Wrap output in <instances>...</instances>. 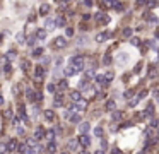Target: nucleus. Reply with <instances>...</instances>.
Here are the masks:
<instances>
[{
    "mask_svg": "<svg viewBox=\"0 0 159 154\" xmlns=\"http://www.w3.org/2000/svg\"><path fill=\"white\" fill-rule=\"evenodd\" d=\"M70 65H72V67H75V69H77V72H80V70L84 69V57H80V55L72 57V58H70Z\"/></svg>",
    "mask_w": 159,
    "mask_h": 154,
    "instance_id": "nucleus-1",
    "label": "nucleus"
},
{
    "mask_svg": "<svg viewBox=\"0 0 159 154\" xmlns=\"http://www.w3.org/2000/svg\"><path fill=\"white\" fill-rule=\"evenodd\" d=\"M128 53H125V51H120L116 57H115V63L116 65H127V62H128Z\"/></svg>",
    "mask_w": 159,
    "mask_h": 154,
    "instance_id": "nucleus-2",
    "label": "nucleus"
},
{
    "mask_svg": "<svg viewBox=\"0 0 159 154\" xmlns=\"http://www.w3.org/2000/svg\"><path fill=\"white\" fill-rule=\"evenodd\" d=\"M55 26H57V21H53L51 17H46V19H45V29H46V31H53Z\"/></svg>",
    "mask_w": 159,
    "mask_h": 154,
    "instance_id": "nucleus-3",
    "label": "nucleus"
},
{
    "mask_svg": "<svg viewBox=\"0 0 159 154\" xmlns=\"http://www.w3.org/2000/svg\"><path fill=\"white\" fill-rule=\"evenodd\" d=\"M55 46H57V48H65V46H67V38L58 36V38L55 39Z\"/></svg>",
    "mask_w": 159,
    "mask_h": 154,
    "instance_id": "nucleus-4",
    "label": "nucleus"
},
{
    "mask_svg": "<svg viewBox=\"0 0 159 154\" xmlns=\"http://www.w3.org/2000/svg\"><path fill=\"white\" fill-rule=\"evenodd\" d=\"M79 142H80V146H82V147H87V146L91 144V137H89L87 134H82V135H80V139H79Z\"/></svg>",
    "mask_w": 159,
    "mask_h": 154,
    "instance_id": "nucleus-5",
    "label": "nucleus"
},
{
    "mask_svg": "<svg viewBox=\"0 0 159 154\" xmlns=\"http://www.w3.org/2000/svg\"><path fill=\"white\" fill-rule=\"evenodd\" d=\"M96 21H98L99 24L106 26V24L110 22V17H108V15H104V14H98V15H96Z\"/></svg>",
    "mask_w": 159,
    "mask_h": 154,
    "instance_id": "nucleus-6",
    "label": "nucleus"
},
{
    "mask_svg": "<svg viewBox=\"0 0 159 154\" xmlns=\"http://www.w3.org/2000/svg\"><path fill=\"white\" fill-rule=\"evenodd\" d=\"M43 75H45V69H43L41 65L34 67V77H36V79H41Z\"/></svg>",
    "mask_w": 159,
    "mask_h": 154,
    "instance_id": "nucleus-7",
    "label": "nucleus"
},
{
    "mask_svg": "<svg viewBox=\"0 0 159 154\" xmlns=\"http://www.w3.org/2000/svg\"><path fill=\"white\" fill-rule=\"evenodd\" d=\"M17 147H19V146H17V141H15V139H10V141L7 142V149H9V153H10V151H17Z\"/></svg>",
    "mask_w": 159,
    "mask_h": 154,
    "instance_id": "nucleus-8",
    "label": "nucleus"
},
{
    "mask_svg": "<svg viewBox=\"0 0 159 154\" xmlns=\"http://www.w3.org/2000/svg\"><path fill=\"white\" fill-rule=\"evenodd\" d=\"M122 118H123V113H122V111H118V110H115V111H113V115H111V120L116 123V122H120Z\"/></svg>",
    "mask_w": 159,
    "mask_h": 154,
    "instance_id": "nucleus-9",
    "label": "nucleus"
},
{
    "mask_svg": "<svg viewBox=\"0 0 159 154\" xmlns=\"http://www.w3.org/2000/svg\"><path fill=\"white\" fill-rule=\"evenodd\" d=\"M106 110H108V111H111V113L116 110V103H115V99H110V101H106Z\"/></svg>",
    "mask_w": 159,
    "mask_h": 154,
    "instance_id": "nucleus-10",
    "label": "nucleus"
},
{
    "mask_svg": "<svg viewBox=\"0 0 159 154\" xmlns=\"http://www.w3.org/2000/svg\"><path fill=\"white\" fill-rule=\"evenodd\" d=\"M46 34H48V31L43 27V29H38V33H36V38H38V39H46Z\"/></svg>",
    "mask_w": 159,
    "mask_h": 154,
    "instance_id": "nucleus-11",
    "label": "nucleus"
},
{
    "mask_svg": "<svg viewBox=\"0 0 159 154\" xmlns=\"http://www.w3.org/2000/svg\"><path fill=\"white\" fill-rule=\"evenodd\" d=\"M70 99H72L74 103H77L79 99H82V96H80V93H79V91H72V93H70Z\"/></svg>",
    "mask_w": 159,
    "mask_h": 154,
    "instance_id": "nucleus-12",
    "label": "nucleus"
},
{
    "mask_svg": "<svg viewBox=\"0 0 159 154\" xmlns=\"http://www.w3.org/2000/svg\"><path fill=\"white\" fill-rule=\"evenodd\" d=\"M75 106H77V110H86L87 108V101L86 99H79L77 103H74Z\"/></svg>",
    "mask_w": 159,
    "mask_h": 154,
    "instance_id": "nucleus-13",
    "label": "nucleus"
},
{
    "mask_svg": "<svg viewBox=\"0 0 159 154\" xmlns=\"http://www.w3.org/2000/svg\"><path fill=\"white\" fill-rule=\"evenodd\" d=\"M45 118H46L48 122H53V120H55V113H53V110H45Z\"/></svg>",
    "mask_w": 159,
    "mask_h": 154,
    "instance_id": "nucleus-14",
    "label": "nucleus"
},
{
    "mask_svg": "<svg viewBox=\"0 0 159 154\" xmlns=\"http://www.w3.org/2000/svg\"><path fill=\"white\" fill-rule=\"evenodd\" d=\"M89 129H91V125H89V123H86V122L79 125V132H80V134H87V132H89Z\"/></svg>",
    "mask_w": 159,
    "mask_h": 154,
    "instance_id": "nucleus-15",
    "label": "nucleus"
},
{
    "mask_svg": "<svg viewBox=\"0 0 159 154\" xmlns=\"http://www.w3.org/2000/svg\"><path fill=\"white\" fill-rule=\"evenodd\" d=\"M108 38H110V34H108V33H101V34H98V36H96V41H98V43H103V41H106Z\"/></svg>",
    "mask_w": 159,
    "mask_h": 154,
    "instance_id": "nucleus-16",
    "label": "nucleus"
},
{
    "mask_svg": "<svg viewBox=\"0 0 159 154\" xmlns=\"http://www.w3.org/2000/svg\"><path fill=\"white\" fill-rule=\"evenodd\" d=\"M108 79H106V75H96V82L98 84H103V86H106L108 82H106Z\"/></svg>",
    "mask_w": 159,
    "mask_h": 154,
    "instance_id": "nucleus-17",
    "label": "nucleus"
},
{
    "mask_svg": "<svg viewBox=\"0 0 159 154\" xmlns=\"http://www.w3.org/2000/svg\"><path fill=\"white\" fill-rule=\"evenodd\" d=\"M45 135H46V134L43 132V129H38V130L34 132V139H36V141H39V139H43Z\"/></svg>",
    "mask_w": 159,
    "mask_h": 154,
    "instance_id": "nucleus-18",
    "label": "nucleus"
},
{
    "mask_svg": "<svg viewBox=\"0 0 159 154\" xmlns=\"http://www.w3.org/2000/svg\"><path fill=\"white\" fill-rule=\"evenodd\" d=\"M48 12H50V7H48L46 3H43V5L39 7V14H41V15H46Z\"/></svg>",
    "mask_w": 159,
    "mask_h": 154,
    "instance_id": "nucleus-19",
    "label": "nucleus"
},
{
    "mask_svg": "<svg viewBox=\"0 0 159 154\" xmlns=\"http://www.w3.org/2000/svg\"><path fill=\"white\" fill-rule=\"evenodd\" d=\"M74 74H77V69H75V67L70 65V67L65 69V75H74Z\"/></svg>",
    "mask_w": 159,
    "mask_h": 154,
    "instance_id": "nucleus-20",
    "label": "nucleus"
},
{
    "mask_svg": "<svg viewBox=\"0 0 159 154\" xmlns=\"http://www.w3.org/2000/svg\"><path fill=\"white\" fill-rule=\"evenodd\" d=\"M46 151H48L50 154H55V153H57V144H55V142H50V144H48V149H46Z\"/></svg>",
    "mask_w": 159,
    "mask_h": 154,
    "instance_id": "nucleus-21",
    "label": "nucleus"
},
{
    "mask_svg": "<svg viewBox=\"0 0 159 154\" xmlns=\"http://www.w3.org/2000/svg\"><path fill=\"white\" fill-rule=\"evenodd\" d=\"M17 151H19V153H21V154H26V153H27V151H29V149H27V146H26V144H19V147H17Z\"/></svg>",
    "mask_w": 159,
    "mask_h": 154,
    "instance_id": "nucleus-22",
    "label": "nucleus"
},
{
    "mask_svg": "<svg viewBox=\"0 0 159 154\" xmlns=\"http://www.w3.org/2000/svg\"><path fill=\"white\" fill-rule=\"evenodd\" d=\"M67 147H69V151H75V149H77V142H75V141H70V142L67 144Z\"/></svg>",
    "mask_w": 159,
    "mask_h": 154,
    "instance_id": "nucleus-23",
    "label": "nucleus"
},
{
    "mask_svg": "<svg viewBox=\"0 0 159 154\" xmlns=\"http://www.w3.org/2000/svg\"><path fill=\"white\" fill-rule=\"evenodd\" d=\"M116 5V2H113V0H103V7H115Z\"/></svg>",
    "mask_w": 159,
    "mask_h": 154,
    "instance_id": "nucleus-24",
    "label": "nucleus"
},
{
    "mask_svg": "<svg viewBox=\"0 0 159 154\" xmlns=\"http://www.w3.org/2000/svg\"><path fill=\"white\" fill-rule=\"evenodd\" d=\"M147 5H149V9H154L159 5V0H147Z\"/></svg>",
    "mask_w": 159,
    "mask_h": 154,
    "instance_id": "nucleus-25",
    "label": "nucleus"
},
{
    "mask_svg": "<svg viewBox=\"0 0 159 154\" xmlns=\"http://www.w3.org/2000/svg\"><path fill=\"white\" fill-rule=\"evenodd\" d=\"M70 122H72V123H79V122H80V117H79L77 113H74V115L70 117Z\"/></svg>",
    "mask_w": 159,
    "mask_h": 154,
    "instance_id": "nucleus-26",
    "label": "nucleus"
},
{
    "mask_svg": "<svg viewBox=\"0 0 159 154\" xmlns=\"http://www.w3.org/2000/svg\"><path fill=\"white\" fill-rule=\"evenodd\" d=\"M5 153H9L7 144H5V142H0V154H5Z\"/></svg>",
    "mask_w": 159,
    "mask_h": 154,
    "instance_id": "nucleus-27",
    "label": "nucleus"
},
{
    "mask_svg": "<svg viewBox=\"0 0 159 154\" xmlns=\"http://www.w3.org/2000/svg\"><path fill=\"white\" fill-rule=\"evenodd\" d=\"M94 135H96V137H101V135H103V127H96V129H94Z\"/></svg>",
    "mask_w": 159,
    "mask_h": 154,
    "instance_id": "nucleus-28",
    "label": "nucleus"
},
{
    "mask_svg": "<svg viewBox=\"0 0 159 154\" xmlns=\"http://www.w3.org/2000/svg\"><path fill=\"white\" fill-rule=\"evenodd\" d=\"M41 53H43L41 48H34V50H33V57H41Z\"/></svg>",
    "mask_w": 159,
    "mask_h": 154,
    "instance_id": "nucleus-29",
    "label": "nucleus"
},
{
    "mask_svg": "<svg viewBox=\"0 0 159 154\" xmlns=\"http://www.w3.org/2000/svg\"><path fill=\"white\" fill-rule=\"evenodd\" d=\"M53 135H55V134H53V130H48V132H46V135H45V137H46V139H48V141H50V142H53Z\"/></svg>",
    "mask_w": 159,
    "mask_h": 154,
    "instance_id": "nucleus-30",
    "label": "nucleus"
},
{
    "mask_svg": "<svg viewBox=\"0 0 159 154\" xmlns=\"http://www.w3.org/2000/svg\"><path fill=\"white\" fill-rule=\"evenodd\" d=\"M57 26H58V27L65 26V19H63V17H58V19H57Z\"/></svg>",
    "mask_w": 159,
    "mask_h": 154,
    "instance_id": "nucleus-31",
    "label": "nucleus"
},
{
    "mask_svg": "<svg viewBox=\"0 0 159 154\" xmlns=\"http://www.w3.org/2000/svg\"><path fill=\"white\" fill-rule=\"evenodd\" d=\"M63 103V98H62V94H57V98H55V105H62Z\"/></svg>",
    "mask_w": 159,
    "mask_h": 154,
    "instance_id": "nucleus-32",
    "label": "nucleus"
},
{
    "mask_svg": "<svg viewBox=\"0 0 159 154\" xmlns=\"http://www.w3.org/2000/svg\"><path fill=\"white\" fill-rule=\"evenodd\" d=\"M123 36H125V38H128V36H132V29H130V27H127V29H123Z\"/></svg>",
    "mask_w": 159,
    "mask_h": 154,
    "instance_id": "nucleus-33",
    "label": "nucleus"
},
{
    "mask_svg": "<svg viewBox=\"0 0 159 154\" xmlns=\"http://www.w3.org/2000/svg\"><path fill=\"white\" fill-rule=\"evenodd\" d=\"M34 43H36V38H34V36H29V38H27V45H29V46H33Z\"/></svg>",
    "mask_w": 159,
    "mask_h": 154,
    "instance_id": "nucleus-34",
    "label": "nucleus"
},
{
    "mask_svg": "<svg viewBox=\"0 0 159 154\" xmlns=\"http://www.w3.org/2000/svg\"><path fill=\"white\" fill-rule=\"evenodd\" d=\"M130 43H132L134 46H139V45H140V39H139V38H132V39H130Z\"/></svg>",
    "mask_w": 159,
    "mask_h": 154,
    "instance_id": "nucleus-35",
    "label": "nucleus"
},
{
    "mask_svg": "<svg viewBox=\"0 0 159 154\" xmlns=\"http://www.w3.org/2000/svg\"><path fill=\"white\" fill-rule=\"evenodd\" d=\"M3 72H5V74H10V72H12V67H10V63H5V67H3Z\"/></svg>",
    "mask_w": 159,
    "mask_h": 154,
    "instance_id": "nucleus-36",
    "label": "nucleus"
},
{
    "mask_svg": "<svg viewBox=\"0 0 159 154\" xmlns=\"http://www.w3.org/2000/svg\"><path fill=\"white\" fill-rule=\"evenodd\" d=\"M15 38H17V41H19V43H24V33H19Z\"/></svg>",
    "mask_w": 159,
    "mask_h": 154,
    "instance_id": "nucleus-37",
    "label": "nucleus"
},
{
    "mask_svg": "<svg viewBox=\"0 0 159 154\" xmlns=\"http://www.w3.org/2000/svg\"><path fill=\"white\" fill-rule=\"evenodd\" d=\"M103 63H106V65H110V63H111V57H110V55H106V57L103 58Z\"/></svg>",
    "mask_w": 159,
    "mask_h": 154,
    "instance_id": "nucleus-38",
    "label": "nucleus"
},
{
    "mask_svg": "<svg viewBox=\"0 0 159 154\" xmlns=\"http://www.w3.org/2000/svg\"><path fill=\"white\" fill-rule=\"evenodd\" d=\"M135 5H137V7H142V5H147V0H137V2H135Z\"/></svg>",
    "mask_w": 159,
    "mask_h": 154,
    "instance_id": "nucleus-39",
    "label": "nucleus"
},
{
    "mask_svg": "<svg viewBox=\"0 0 159 154\" xmlns=\"http://www.w3.org/2000/svg\"><path fill=\"white\" fill-rule=\"evenodd\" d=\"M147 19H149L151 22H156V24H158V22H159V17H156V15H149Z\"/></svg>",
    "mask_w": 159,
    "mask_h": 154,
    "instance_id": "nucleus-40",
    "label": "nucleus"
},
{
    "mask_svg": "<svg viewBox=\"0 0 159 154\" xmlns=\"http://www.w3.org/2000/svg\"><path fill=\"white\" fill-rule=\"evenodd\" d=\"M7 58H9V60H14V58H15V51H9V53H7Z\"/></svg>",
    "mask_w": 159,
    "mask_h": 154,
    "instance_id": "nucleus-41",
    "label": "nucleus"
},
{
    "mask_svg": "<svg viewBox=\"0 0 159 154\" xmlns=\"http://www.w3.org/2000/svg\"><path fill=\"white\" fill-rule=\"evenodd\" d=\"M58 87H60V89H65V87H67V81H60V82H58Z\"/></svg>",
    "mask_w": 159,
    "mask_h": 154,
    "instance_id": "nucleus-42",
    "label": "nucleus"
},
{
    "mask_svg": "<svg viewBox=\"0 0 159 154\" xmlns=\"http://www.w3.org/2000/svg\"><path fill=\"white\" fill-rule=\"evenodd\" d=\"M146 94H147V91H146V89H142V91L139 93V96H137V98H139V99H142V98H146Z\"/></svg>",
    "mask_w": 159,
    "mask_h": 154,
    "instance_id": "nucleus-43",
    "label": "nucleus"
},
{
    "mask_svg": "<svg viewBox=\"0 0 159 154\" xmlns=\"http://www.w3.org/2000/svg\"><path fill=\"white\" fill-rule=\"evenodd\" d=\"M65 33H67V36H69V38H70V36H74V29H72V27H67V31H65Z\"/></svg>",
    "mask_w": 159,
    "mask_h": 154,
    "instance_id": "nucleus-44",
    "label": "nucleus"
},
{
    "mask_svg": "<svg viewBox=\"0 0 159 154\" xmlns=\"http://www.w3.org/2000/svg\"><path fill=\"white\" fill-rule=\"evenodd\" d=\"M5 118H7V120L12 118V110H7V111H5Z\"/></svg>",
    "mask_w": 159,
    "mask_h": 154,
    "instance_id": "nucleus-45",
    "label": "nucleus"
},
{
    "mask_svg": "<svg viewBox=\"0 0 159 154\" xmlns=\"http://www.w3.org/2000/svg\"><path fill=\"white\" fill-rule=\"evenodd\" d=\"M113 77H115V74H113V72H108V74H106V79H108V81H111Z\"/></svg>",
    "mask_w": 159,
    "mask_h": 154,
    "instance_id": "nucleus-46",
    "label": "nucleus"
},
{
    "mask_svg": "<svg viewBox=\"0 0 159 154\" xmlns=\"http://www.w3.org/2000/svg\"><path fill=\"white\" fill-rule=\"evenodd\" d=\"M137 101H139V98H134V99H132L128 105H130V106H135V105H137Z\"/></svg>",
    "mask_w": 159,
    "mask_h": 154,
    "instance_id": "nucleus-47",
    "label": "nucleus"
},
{
    "mask_svg": "<svg viewBox=\"0 0 159 154\" xmlns=\"http://www.w3.org/2000/svg\"><path fill=\"white\" fill-rule=\"evenodd\" d=\"M140 69H142V63H137V67H135V74H139Z\"/></svg>",
    "mask_w": 159,
    "mask_h": 154,
    "instance_id": "nucleus-48",
    "label": "nucleus"
},
{
    "mask_svg": "<svg viewBox=\"0 0 159 154\" xmlns=\"http://www.w3.org/2000/svg\"><path fill=\"white\" fill-rule=\"evenodd\" d=\"M132 94H134V91H127V93H125V98L128 99V98H132Z\"/></svg>",
    "mask_w": 159,
    "mask_h": 154,
    "instance_id": "nucleus-49",
    "label": "nucleus"
},
{
    "mask_svg": "<svg viewBox=\"0 0 159 154\" xmlns=\"http://www.w3.org/2000/svg\"><path fill=\"white\" fill-rule=\"evenodd\" d=\"M82 19H84V21H89V19H91V14H84V17H82Z\"/></svg>",
    "mask_w": 159,
    "mask_h": 154,
    "instance_id": "nucleus-50",
    "label": "nucleus"
},
{
    "mask_svg": "<svg viewBox=\"0 0 159 154\" xmlns=\"http://www.w3.org/2000/svg\"><path fill=\"white\" fill-rule=\"evenodd\" d=\"M48 91H50V93H53V91H55V86H53V84H50V86H48Z\"/></svg>",
    "mask_w": 159,
    "mask_h": 154,
    "instance_id": "nucleus-51",
    "label": "nucleus"
},
{
    "mask_svg": "<svg viewBox=\"0 0 159 154\" xmlns=\"http://www.w3.org/2000/svg\"><path fill=\"white\" fill-rule=\"evenodd\" d=\"M84 5H87V7H91V5H92V2H91V0H84Z\"/></svg>",
    "mask_w": 159,
    "mask_h": 154,
    "instance_id": "nucleus-52",
    "label": "nucleus"
},
{
    "mask_svg": "<svg viewBox=\"0 0 159 154\" xmlns=\"http://www.w3.org/2000/svg\"><path fill=\"white\" fill-rule=\"evenodd\" d=\"M111 154H122V153H120V149H113V151H111Z\"/></svg>",
    "mask_w": 159,
    "mask_h": 154,
    "instance_id": "nucleus-53",
    "label": "nucleus"
},
{
    "mask_svg": "<svg viewBox=\"0 0 159 154\" xmlns=\"http://www.w3.org/2000/svg\"><path fill=\"white\" fill-rule=\"evenodd\" d=\"M96 154H104V151H103V149H99V151H96Z\"/></svg>",
    "mask_w": 159,
    "mask_h": 154,
    "instance_id": "nucleus-54",
    "label": "nucleus"
},
{
    "mask_svg": "<svg viewBox=\"0 0 159 154\" xmlns=\"http://www.w3.org/2000/svg\"><path fill=\"white\" fill-rule=\"evenodd\" d=\"M2 105H3V98L0 96V106H2Z\"/></svg>",
    "mask_w": 159,
    "mask_h": 154,
    "instance_id": "nucleus-55",
    "label": "nucleus"
},
{
    "mask_svg": "<svg viewBox=\"0 0 159 154\" xmlns=\"http://www.w3.org/2000/svg\"><path fill=\"white\" fill-rule=\"evenodd\" d=\"M156 38H158V39H159V29H158V31H156Z\"/></svg>",
    "mask_w": 159,
    "mask_h": 154,
    "instance_id": "nucleus-56",
    "label": "nucleus"
},
{
    "mask_svg": "<svg viewBox=\"0 0 159 154\" xmlns=\"http://www.w3.org/2000/svg\"><path fill=\"white\" fill-rule=\"evenodd\" d=\"M80 154H87V153H86V151H80Z\"/></svg>",
    "mask_w": 159,
    "mask_h": 154,
    "instance_id": "nucleus-57",
    "label": "nucleus"
},
{
    "mask_svg": "<svg viewBox=\"0 0 159 154\" xmlns=\"http://www.w3.org/2000/svg\"><path fill=\"white\" fill-rule=\"evenodd\" d=\"M0 41H2V33H0Z\"/></svg>",
    "mask_w": 159,
    "mask_h": 154,
    "instance_id": "nucleus-58",
    "label": "nucleus"
},
{
    "mask_svg": "<svg viewBox=\"0 0 159 154\" xmlns=\"http://www.w3.org/2000/svg\"><path fill=\"white\" fill-rule=\"evenodd\" d=\"M65 2H70V0H65Z\"/></svg>",
    "mask_w": 159,
    "mask_h": 154,
    "instance_id": "nucleus-59",
    "label": "nucleus"
},
{
    "mask_svg": "<svg viewBox=\"0 0 159 154\" xmlns=\"http://www.w3.org/2000/svg\"><path fill=\"white\" fill-rule=\"evenodd\" d=\"M62 154H65V153H62Z\"/></svg>",
    "mask_w": 159,
    "mask_h": 154,
    "instance_id": "nucleus-60",
    "label": "nucleus"
}]
</instances>
